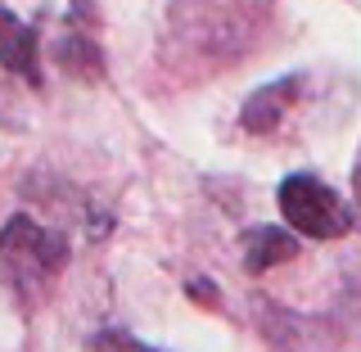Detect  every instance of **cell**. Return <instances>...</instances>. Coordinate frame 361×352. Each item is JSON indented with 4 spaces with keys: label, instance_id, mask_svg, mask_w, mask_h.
Instances as JSON below:
<instances>
[{
    "label": "cell",
    "instance_id": "6",
    "mask_svg": "<svg viewBox=\"0 0 361 352\" xmlns=\"http://www.w3.org/2000/svg\"><path fill=\"white\" fill-rule=\"evenodd\" d=\"M298 95H302V77H280V82L253 90V95L244 99V109H240V127H244L248 135L276 131L280 122H285V113L293 109V99H298Z\"/></svg>",
    "mask_w": 361,
    "mask_h": 352
},
{
    "label": "cell",
    "instance_id": "8",
    "mask_svg": "<svg viewBox=\"0 0 361 352\" xmlns=\"http://www.w3.org/2000/svg\"><path fill=\"white\" fill-rule=\"evenodd\" d=\"M90 352H154V348L131 339V334H122V330H104V334L90 339Z\"/></svg>",
    "mask_w": 361,
    "mask_h": 352
},
{
    "label": "cell",
    "instance_id": "1",
    "mask_svg": "<svg viewBox=\"0 0 361 352\" xmlns=\"http://www.w3.org/2000/svg\"><path fill=\"white\" fill-rule=\"evenodd\" d=\"M68 267V240L37 217L18 212L0 231V285H5L23 308H37L50 298L54 280Z\"/></svg>",
    "mask_w": 361,
    "mask_h": 352
},
{
    "label": "cell",
    "instance_id": "9",
    "mask_svg": "<svg viewBox=\"0 0 361 352\" xmlns=\"http://www.w3.org/2000/svg\"><path fill=\"white\" fill-rule=\"evenodd\" d=\"M190 298L208 303V308H217V285L212 280H190Z\"/></svg>",
    "mask_w": 361,
    "mask_h": 352
},
{
    "label": "cell",
    "instance_id": "2",
    "mask_svg": "<svg viewBox=\"0 0 361 352\" xmlns=\"http://www.w3.org/2000/svg\"><path fill=\"white\" fill-rule=\"evenodd\" d=\"M248 41V14L240 0H176L163 32V59L195 54V59H235Z\"/></svg>",
    "mask_w": 361,
    "mask_h": 352
},
{
    "label": "cell",
    "instance_id": "3",
    "mask_svg": "<svg viewBox=\"0 0 361 352\" xmlns=\"http://www.w3.org/2000/svg\"><path fill=\"white\" fill-rule=\"evenodd\" d=\"M280 212H285L289 231L307 235V240H338L353 226L348 203L334 195L325 181H316L312 172H293L280 181Z\"/></svg>",
    "mask_w": 361,
    "mask_h": 352
},
{
    "label": "cell",
    "instance_id": "5",
    "mask_svg": "<svg viewBox=\"0 0 361 352\" xmlns=\"http://www.w3.org/2000/svg\"><path fill=\"white\" fill-rule=\"evenodd\" d=\"M0 63L5 73L23 77L27 86H41V41H37V28L23 23L18 14L0 9Z\"/></svg>",
    "mask_w": 361,
    "mask_h": 352
},
{
    "label": "cell",
    "instance_id": "4",
    "mask_svg": "<svg viewBox=\"0 0 361 352\" xmlns=\"http://www.w3.org/2000/svg\"><path fill=\"white\" fill-rule=\"evenodd\" d=\"M54 63L63 68L77 82H99L104 77V54H99V41L90 32V5L77 0V14L63 23L59 41H54Z\"/></svg>",
    "mask_w": 361,
    "mask_h": 352
},
{
    "label": "cell",
    "instance_id": "7",
    "mask_svg": "<svg viewBox=\"0 0 361 352\" xmlns=\"http://www.w3.org/2000/svg\"><path fill=\"white\" fill-rule=\"evenodd\" d=\"M240 257L253 276H262V271L298 257V240H293V231H280V226H248L240 235Z\"/></svg>",
    "mask_w": 361,
    "mask_h": 352
},
{
    "label": "cell",
    "instance_id": "10",
    "mask_svg": "<svg viewBox=\"0 0 361 352\" xmlns=\"http://www.w3.org/2000/svg\"><path fill=\"white\" fill-rule=\"evenodd\" d=\"M348 212H353V226L361 231V163H357V172H353V203H348Z\"/></svg>",
    "mask_w": 361,
    "mask_h": 352
}]
</instances>
